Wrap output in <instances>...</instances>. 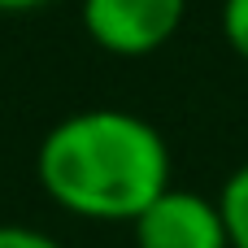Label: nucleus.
I'll list each match as a JSON object with an SVG mask.
<instances>
[{
	"label": "nucleus",
	"mask_w": 248,
	"mask_h": 248,
	"mask_svg": "<svg viewBox=\"0 0 248 248\" xmlns=\"http://www.w3.org/2000/svg\"><path fill=\"white\" fill-rule=\"evenodd\" d=\"M135 248H231L218 201L192 187H166L135 222Z\"/></svg>",
	"instance_id": "obj_3"
},
{
	"label": "nucleus",
	"mask_w": 248,
	"mask_h": 248,
	"mask_svg": "<svg viewBox=\"0 0 248 248\" xmlns=\"http://www.w3.org/2000/svg\"><path fill=\"white\" fill-rule=\"evenodd\" d=\"M44 196L83 222H135L170 187L166 135L131 109H78L35 148Z\"/></svg>",
	"instance_id": "obj_1"
},
{
	"label": "nucleus",
	"mask_w": 248,
	"mask_h": 248,
	"mask_svg": "<svg viewBox=\"0 0 248 248\" xmlns=\"http://www.w3.org/2000/svg\"><path fill=\"white\" fill-rule=\"evenodd\" d=\"M0 248H65L39 227H22V222H0Z\"/></svg>",
	"instance_id": "obj_6"
},
{
	"label": "nucleus",
	"mask_w": 248,
	"mask_h": 248,
	"mask_svg": "<svg viewBox=\"0 0 248 248\" xmlns=\"http://www.w3.org/2000/svg\"><path fill=\"white\" fill-rule=\"evenodd\" d=\"M218 209H222L231 248H248V161L227 174V183L218 192Z\"/></svg>",
	"instance_id": "obj_4"
},
{
	"label": "nucleus",
	"mask_w": 248,
	"mask_h": 248,
	"mask_svg": "<svg viewBox=\"0 0 248 248\" xmlns=\"http://www.w3.org/2000/svg\"><path fill=\"white\" fill-rule=\"evenodd\" d=\"M187 17V0H78L83 35L109 57H153Z\"/></svg>",
	"instance_id": "obj_2"
},
{
	"label": "nucleus",
	"mask_w": 248,
	"mask_h": 248,
	"mask_svg": "<svg viewBox=\"0 0 248 248\" xmlns=\"http://www.w3.org/2000/svg\"><path fill=\"white\" fill-rule=\"evenodd\" d=\"M44 4H52V0H0V13H35Z\"/></svg>",
	"instance_id": "obj_7"
},
{
	"label": "nucleus",
	"mask_w": 248,
	"mask_h": 248,
	"mask_svg": "<svg viewBox=\"0 0 248 248\" xmlns=\"http://www.w3.org/2000/svg\"><path fill=\"white\" fill-rule=\"evenodd\" d=\"M218 26H222L227 48H231L240 61H248V0H222Z\"/></svg>",
	"instance_id": "obj_5"
}]
</instances>
